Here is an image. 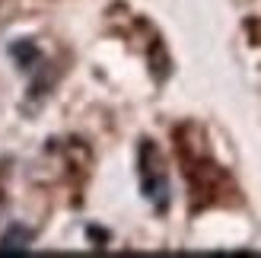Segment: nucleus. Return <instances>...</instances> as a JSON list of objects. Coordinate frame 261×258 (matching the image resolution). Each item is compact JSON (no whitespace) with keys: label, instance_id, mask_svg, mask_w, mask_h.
I'll return each instance as SVG.
<instances>
[{"label":"nucleus","instance_id":"f257e3e1","mask_svg":"<svg viewBox=\"0 0 261 258\" xmlns=\"http://www.w3.org/2000/svg\"><path fill=\"white\" fill-rule=\"evenodd\" d=\"M140 185L147 191V198L156 204V211H166L169 204V178L163 169V157L150 140L140 144Z\"/></svg>","mask_w":261,"mask_h":258},{"label":"nucleus","instance_id":"f03ea898","mask_svg":"<svg viewBox=\"0 0 261 258\" xmlns=\"http://www.w3.org/2000/svg\"><path fill=\"white\" fill-rule=\"evenodd\" d=\"M25 242H29V233L16 229V233H10L4 242H0V252H10V249H25Z\"/></svg>","mask_w":261,"mask_h":258}]
</instances>
